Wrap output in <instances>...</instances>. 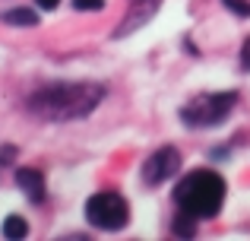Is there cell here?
I'll return each mask as SVG.
<instances>
[{
	"mask_svg": "<svg viewBox=\"0 0 250 241\" xmlns=\"http://www.w3.org/2000/svg\"><path fill=\"white\" fill-rule=\"evenodd\" d=\"M238 105V92H219V95H200L190 105L181 108V121L187 127H219Z\"/></svg>",
	"mask_w": 250,
	"mask_h": 241,
	"instance_id": "cell-3",
	"label": "cell"
},
{
	"mask_svg": "<svg viewBox=\"0 0 250 241\" xmlns=\"http://www.w3.org/2000/svg\"><path fill=\"white\" fill-rule=\"evenodd\" d=\"M177 172H181V153L171 149V146L155 149V153L143 162V181H146V184H165Z\"/></svg>",
	"mask_w": 250,
	"mask_h": 241,
	"instance_id": "cell-5",
	"label": "cell"
},
{
	"mask_svg": "<svg viewBox=\"0 0 250 241\" xmlns=\"http://www.w3.org/2000/svg\"><path fill=\"white\" fill-rule=\"evenodd\" d=\"M13 159H16V146H0V165H6Z\"/></svg>",
	"mask_w": 250,
	"mask_h": 241,
	"instance_id": "cell-12",
	"label": "cell"
},
{
	"mask_svg": "<svg viewBox=\"0 0 250 241\" xmlns=\"http://www.w3.org/2000/svg\"><path fill=\"white\" fill-rule=\"evenodd\" d=\"M174 203L190 219H212L225 203V178L209 168H196L177 181Z\"/></svg>",
	"mask_w": 250,
	"mask_h": 241,
	"instance_id": "cell-2",
	"label": "cell"
},
{
	"mask_svg": "<svg viewBox=\"0 0 250 241\" xmlns=\"http://www.w3.org/2000/svg\"><path fill=\"white\" fill-rule=\"evenodd\" d=\"M159 6H162V0H133L130 13L124 16V22L114 29V38H124V35H130V32L143 29V25H146L155 13H159Z\"/></svg>",
	"mask_w": 250,
	"mask_h": 241,
	"instance_id": "cell-6",
	"label": "cell"
},
{
	"mask_svg": "<svg viewBox=\"0 0 250 241\" xmlns=\"http://www.w3.org/2000/svg\"><path fill=\"white\" fill-rule=\"evenodd\" d=\"M16 184L32 203H44V175L42 172H35V168H19Z\"/></svg>",
	"mask_w": 250,
	"mask_h": 241,
	"instance_id": "cell-7",
	"label": "cell"
},
{
	"mask_svg": "<svg viewBox=\"0 0 250 241\" xmlns=\"http://www.w3.org/2000/svg\"><path fill=\"white\" fill-rule=\"evenodd\" d=\"M25 235H29V225H25L22 216H6L3 219V238L19 241V238H25Z\"/></svg>",
	"mask_w": 250,
	"mask_h": 241,
	"instance_id": "cell-9",
	"label": "cell"
},
{
	"mask_svg": "<svg viewBox=\"0 0 250 241\" xmlns=\"http://www.w3.org/2000/svg\"><path fill=\"white\" fill-rule=\"evenodd\" d=\"M85 219H89V225H95V229L117 232V229H124V225H127L130 206H127V200H124L121 194L104 191V194L89 197V203H85Z\"/></svg>",
	"mask_w": 250,
	"mask_h": 241,
	"instance_id": "cell-4",
	"label": "cell"
},
{
	"mask_svg": "<svg viewBox=\"0 0 250 241\" xmlns=\"http://www.w3.org/2000/svg\"><path fill=\"white\" fill-rule=\"evenodd\" d=\"M222 3L231 13H238V16H250V0H222Z\"/></svg>",
	"mask_w": 250,
	"mask_h": 241,
	"instance_id": "cell-11",
	"label": "cell"
},
{
	"mask_svg": "<svg viewBox=\"0 0 250 241\" xmlns=\"http://www.w3.org/2000/svg\"><path fill=\"white\" fill-rule=\"evenodd\" d=\"M108 89L102 83H51L29 99V111L42 121H80L89 118Z\"/></svg>",
	"mask_w": 250,
	"mask_h": 241,
	"instance_id": "cell-1",
	"label": "cell"
},
{
	"mask_svg": "<svg viewBox=\"0 0 250 241\" xmlns=\"http://www.w3.org/2000/svg\"><path fill=\"white\" fill-rule=\"evenodd\" d=\"M0 22H6V25H38V13L29 10V6H16V10L0 13Z\"/></svg>",
	"mask_w": 250,
	"mask_h": 241,
	"instance_id": "cell-8",
	"label": "cell"
},
{
	"mask_svg": "<svg viewBox=\"0 0 250 241\" xmlns=\"http://www.w3.org/2000/svg\"><path fill=\"white\" fill-rule=\"evenodd\" d=\"M73 10L95 13V10H104V0H73Z\"/></svg>",
	"mask_w": 250,
	"mask_h": 241,
	"instance_id": "cell-10",
	"label": "cell"
},
{
	"mask_svg": "<svg viewBox=\"0 0 250 241\" xmlns=\"http://www.w3.org/2000/svg\"><path fill=\"white\" fill-rule=\"evenodd\" d=\"M241 67L250 73V35H247V42H244V48H241Z\"/></svg>",
	"mask_w": 250,
	"mask_h": 241,
	"instance_id": "cell-13",
	"label": "cell"
},
{
	"mask_svg": "<svg viewBox=\"0 0 250 241\" xmlns=\"http://www.w3.org/2000/svg\"><path fill=\"white\" fill-rule=\"evenodd\" d=\"M57 3H61V0H38V6H42V10H54Z\"/></svg>",
	"mask_w": 250,
	"mask_h": 241,
	"instance_id": "cell-14",
	"label": "cell"
}]
</instances>
